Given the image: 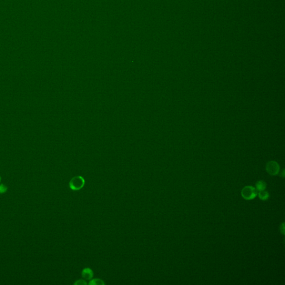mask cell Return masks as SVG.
<instances>
[{"instance_id":"cell-5","label":"cell","mask_w":285,"mask_h":285,"mask_svg":"<svg viewBox=\"0 0 285 285\" xmlns=\"http://www.w3.org/2000/svg\"><path fill=\"white\" fill-rule=\"evenodd\" d=\"M266 182L264 181L261 180V181H258L257 182L256 184V189L257 190V191H265L266 188Z\"/></svg>"},{"instance_id":"cell-11","label":"cell","mask_w":285,"mask_h":285,"mask_svg":"<svg viewBox=\"0 0 285 285\" xmlns=\"http://www.w3.org/2000/svg\"><path fill=\"white\" fill-rule=\"evenodd\" d=\"M1 177H0V182H1Z\"/></svg>"},{"instance_id":"cell-3","label":"cell","mask_w":285,"mask_h":285,"mask_svg":"<svg viewBox=\"0 0 285 285\" xmlns=\"http://www.w3.org/2000/svg\"><path fill=\"white\" fill-rule=\"evenodd\" d=\"M266 171L271 176H276L280 172V166L277 162L270 161L266 165Z\"/></svg>"},{"instance_id":"cell-8","label":"cell","mask_w":285,"mask_h":285,"mask_svg":"<svg viewBox=\"0 0 285 285\" xmlns=\"http://www.w3.org/2000/svg\"><path fill=\"white\" fill-rule=\"evenodd\" d=\"M7 186L5 184H0V194H3L7 192Z\"/></svg>"},{"instance_id":"cell-6","label":"cell","mask_w":285,"mask_h":285,"mask_svg":"<svg viewBox=\"0 0 285 285\" xmlns=\"http://www.w3.org/2000/svg\"><path fill=\"white\" fill-rule=\"evenodd\" d=\"M258 197L261 200H267L270 197V195L267 191H260L258 193Z\"/></svg>"},{"instance_id":"cell-9","label":"cell","mask_w":285,"mask_h":285,"mask_svg":"<svg viewBox=\"0 0 285 285\" xmlns=\"http://www.w3.org/2000/svg\"><path fill=\"white\" fill-rule=\"evenodd\" d=\"M75 285H86L87 283L85 281V280H77L75 283H74Z\"/></svg>"},{"instance_id":"cell-2","label":"cell","mask_w":285,"mask_h":285,"mask_svg":"<svg viewBox=\"0 0 285 285\" xmlns=\"http://www.w3.org/2000/svg\"><path fill=\"white\" fill-rule=\"evenodd\" d=\"M85 184V180L81 176H76L72 178L69 183V186L73 191L81 189Z\"/></svg>"},{"instance_id":"cell-10","label":"cell","mask_w":285,"mask_h":285,"mask_svg":"<svg viewBox=\"0 0 285 285\" xmlns=\"http://www.w3.org/2000/svg\"><path fill=\"white\" fill-rule=\"evenodd\" d=\"M285 224L284 223H283L282 225H281L280 226V230H281V232L283 235H285Z\"/></svg>"},{"instance_id":"cell-4","label":"cell","mask_w":285,"mask_h":285,"mask_svg":"<svg viewBox=\"0 0 285 285\" xmlns=\"http://www.w3.org/2000/svg\"><path fill=\"white\" fill-rule=\"evenodd\" d=\"M82 276L85 280L90 281L93 277V272L90 268H85L82 270Z\"/></svg>"},{"instance_id":"cell-1","label":"cell","mask_w":285,"mask_h":285,"mask_svg":"<svg viewBox=\"0 0 285 285\" xmlns=\"http://www.w3.org/2000/svg\"><path fill=\"white\" fill-rule=\"evenodd\" d=\"M257 195V190L253 186H244L242 190V197L246 200H252L255 198Z\"/></svg>"},{"instance_id":"cell-7","label":"cell","mask_w":285,"mask_h":285,"mask_svg":"<svg viewBox=\"0 0 285 285\" xmlns=\"http://www.w3.org/2000/svg\"><path fill=\"white\" fill-rule=\"evenodd\" d=\"M89 284L93 285H104L105 283L103 280L96 278V279L90 280V283H89Z\"/></svg>"}]
</instances>
